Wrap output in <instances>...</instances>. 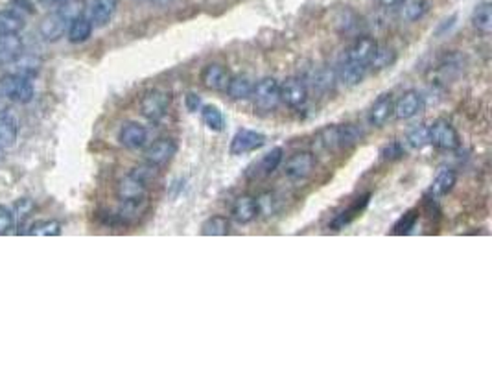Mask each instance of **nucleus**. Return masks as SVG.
<instances>
[{"label": "nucleus", "mask_w": 492, "mask_h": 369, "mask_svg": "<svg viewBox=\"0 0 492 369\" xmlns=\"http://www.w3.org/2000/svg\"><path fill=\"white\" fill-rule=\"evenodd\" d=\"M92 30H95V26H92V22H90L89 17L81 15L70 22L69 30H67V35H69L70 43L80 44V43H85V41H89L90 35H92Z\"/></svg>", "instance_id": "24"}, {"label": "nucleus", "mask_w": 492, "mask_h": 369, "mask_svg": "<svg viewBox=\"0 0 492 369\" xmlns=\"http://www.w3.org/2000/svg\"><path fill=\"white\" fill-rule=\"evenodd\" d=\"M423 109V97L417 91H406L402 97L395 102V113L393 117L397 120H409Z\"/></svg>", "instance_id": "14"}, {"label": "nucleus", "mask_w": 492, "mask_h": 369, "mask_svg": "<svg viewBox=\"0 0 492 369\" xmlns=\"http://www.w3.org/2000/svg\"><path fill=\"white\" fill-rule=\"evenodd\" d=\"M70 22H72V19L58 6V10L44 17V21H42L41 26H39V32H41L44 41L54 43V41H59V39L67 33Z\"/></svg>", "instance_id": "6"}, {"label": "nucleus", "mask_w": 492, "mask_h": 369, "mask_svg": "<svg viewBox=\"0 0 492 369\" xmlns=\"http://www.w3.org/2000/svg\"><path fill=\"white\" fill-rule=\"evenodd\" d=\"M231 231V222H229L227 216H222V214H214L211 218H206L202 225V233L203 236H225L229 235Z\"/></svg>", "instance_id": "27"}, {"label": "nucleus", "mask_w": 492, "mask_h": 369, "mask_svg": "<svg viewBox=\"0 0 492 369\" xmlns=\"http://www.w3.org/2000/svg\"><path fill=\"white\" fill-rule=\"evenodd\" d=\"M61 231H63V227H61V224H59L58 220L48 218V220H38V222H33V224L26 229V235H30V236H59L61 235Z\"/></svg>", "instance_id": "30"}, {"label": "nucleus", "mask_w": 492, "mask_h": 369, "mask_svg": "<svg viewBox=\"0 0 492 369\" xmlns=\"http://www.w3.org/2000/svg\"><path fill=\"white\" fill-rule=\"evenodd\" d=\"M281 102L291 109H301L308 102V89L301 78L290 76L281 83Z\"/></svg>", "instance_id": "8"}, {"label": "nucleus", "mask_w": 492, "mask_h": 369, "mask_svg": "<svg viewBox=\"0 0 492 369\" xmlns=\"http://www.w3.org/2000/svg\"><path fill=\"white\" fill-rule=\"evenodd\" d=\"M32 209H33V204H32V199H19L15 204V207H13V216H15V224H17V220L19 218H26L28 214L32 213Z\"/></svg>", "instance_id": "40"}, {"label": "nucleus", "mask_w": 492, "mask_h": 369, "mask_svg": "<svg viewBox=\"0 0 492 369\" xmlns=\"http://www.w3.org/2000/svg\"><path fill=\"white\" fill-rule=\"evenodd\" d=\"M418 218H420L418 209L408 211L402 218L398 220L397 224L393 225V235H408V233H411L415 229V225H417Z\"/></svg>", "instance_id": "34"}, {"label": "nucleus", "mask_w": 492, "mask_h": 369, "mask_svg": "<svg viewBox=\"0 0 492 369\" xmlns=\"http://www.w3.org/2000/svg\"><path fill=\"white\" fill-rule=\"evenodd\" d=\"M118 140L127 150H140L148 142V129L138 122H126L120 128Z\"/></svg>", "instance_id": "13"}, {"label": "nucleus", "mask_w": 492, "mask_h": 369, "mask_svg": "<svg viewBox=\"0 0 492 369\" xmlns=\"http://www.w3.org/2000/svg\"><path fill=\"white\" fill-rule=\"evenodd\" d=\"M361 129H358L354 124L339 126V148H350L361 139Z\"/></svg>", "instance_id": "36"}, {"label": "nucleus", "mask_w": 492, "mask_h": 369, "mask_svg": "<svg viewBox=\"0 0 492 369\" xmlns=\"http://www.w3.org/2000/svg\"><path fill=\"white\" fill-rule=\"evenodd\" d=\"M404 156H406V150H404L400 140H391V142H387L386 146H382L380 157L384 161H398L402 159Z\"/></svg>", "instance_id": "37"}, {"label": "nucleus", "mask_w": 492, "mask_h": 369, "mask_svg": "<svg viewBox=\"0 0 492 369\" xmlns=\"http://www.w3.org/2000/svg\"><path fill=\"white\" fill-rule=\"evenodd\" d=\"M172 104V95L161 89H149L140 98V113L149 122H161Z\"/></svg>", "instance_id": "2"}, {"label": "nucleus", "mask_w": 492, "mask_h": 369, "mask_svg": "<svg viewBox=\"0 0 492 369\" xmlns=\"http://www.w3.org/2000/svg\"><path fill=\"white\" fill-rule=\"evenodd\" d=\"M472 26L483 35L492 32V6L491 2H479L472 11Z\"/></svg>", "instance_id": "25"}, {"label": "nucleus", "mask_w": 492, "mask_h": 369, "mask_svg": "<svg viewBox=\"0 0 492 369\" xmlns=\"http://www.w3.org/2000/svg\"><path fill=\"white\" fill-rule=\"evenodd\" d=\"M429 145L445 151H454L461 146V137L457 129L448 120H435L429 126Z\"/></svg>", "instance_id": "4"}, {"label": "nucleus", "mask_w": 492, "mask_h": 369, "mask_svg": "<svg viewBox=\"0 0 492 369\" xmlns=\"http://www.w3.org/2000/svg\"><path fill=\"white\" fill-rule=\"evenodd\" d=\"M376 49H378V43H376L372 38H367V35L358 38L354 43L350 44V49L347 50V61L367 65L370 61V58L375 56Z\"/></svg>", "instance_id": "16"}, {"label": "nucleus", "mask_w": 492, "mask_h": 369, "mask_svg": "<svg viewBox=\"0 0 492 369\" xmlns=\"http://www.w3.org/2000/svg\"><path fill=\"white\" fill-rule=\"evenodd\" d=\"M369 198L370 194H363V196H360V198H356L347 209L341 211L339 214H336V218L330 222V227H332L334 231H339L343 229V227H347V225H349L350 222L361 213V211L366 209L367 204H369Z\"/></svg>", "instance_id": "18"}, {"label": "nucleus", "mask_w": 492, "mask_h": 369, "mask_svg": "<svg viewBox=\"0 0 492 369\" xmlns=\"http://www.w3.org/2000/svg\"><path fill=\"white\" fill-rule=\"evenodd\" d=\"M253 87L254 83L249 80L247 76H231V81H229L225 92H227L231 100L245 102V100L253 97Z\"/></svg>", "instance_id": "23"}, {"label": "nucleus", "mask_w": 492, "mask_h": 369, "mask_svg": "<svg viewBox=\"0 0 492 369\" xmlns=\"http://www.w3.org/2000/svg\"><path fill=\"white\" fill-rule=\"evenodd\" d=\"M199 80H202V85L208 91L222 92L227 89L229 81H231V72L225 65L208 63L199 72Z\"/></svg>", "instance_id": "9"}, {"label": "nucleus", "mask_w": 492, "mask_h": 369, "mask_svg": "<svg viewBox=\"0 0 492 369\" xmlns=\"http://www.w3.org/2000/svg\"><path fill=\"white\" fill-rule=\"evenodd\" d=\"M39 2L44 6H58V4H61L63 0H39Z\"/></svg>", "instance_id": "43"}, {"label": "nucleus", "mask_w": 492, "mask_h": 369, "mask_svg": "<svg viewBox=\"0 0 492 369\" xmlns=\"http://www.w3.org/2000/svg\"><path fill=\"white\" fill-rule=\"evenodd\" d=\"M10 65V74H19L24 78H33L41 69V59H38L35 56H26L21 54L15 59L8 61Z\"/></svg>", "instance_id": "20"}, {"label": "nucleus", "mask_w": 492, "mask_h": 369, "mask_svg": "<svg viewBox=\"0 0 492 369\" xmlns=\"http://www.w3.org/2000/svg\"><path fill=\"white\" fill-rule=\"evenodd\" d=\"M202 120L205 124L206 128L211 131H222L225 128V118H223V113L218 109L216 106H203L202 109Z\"/></svg>", "instance_id": "32"}, {"label": "nucleus", "mask_w": 492, "mask_h": 369, "mask_svg": "<svg viewBox=\"0 0 492 369\" xmlns=\"http://www.w3.org/2000/svg\"><path fill=\"white\" fill-rule=\"evenodd\" d=\"M260 213V202L253 196H240L236 198L233 205V218L238 222V224H251Z\"/></svg>", "instance_id": "17"}, {"label": "nucleus", "mask_w": 492, "mask_h": 369, "mask_svg": "<svg viewBox=\"0 0 492 369\" xmlns=\"http://www.w3.org/2000/svg\"><path fill=\"white\" fill-rule=\"evenodd\" d=\"M254 107L260 111H275L281 104V83L275 78H262L253 87Z\"/></svg>", "instance_id": "3"}, {"label": "nucleus", "mask_w": 492, "mask_h": 369, "mask_svg": "<svg viewBox=\"0 0 492 369\" xmlns=\"http://www.w3.org/2000/svg\"><path fill=\"white\" fill-rule=\"evenodd\" d=\"M376 4H380L382 8H397L404 2V0H375Z\"/></svg>", "instance_id": "42"}, {"label": "nucleus", "mask_w": 492, "mask_h": 369, "mask_svg": "<svg viewBox=\"0 0 492 369\" xmlns=\"http://www.w3.org/2000/svg\"><path fill=\"white\" fill-rule=\"evenodd\" d=\"M137 2H144V0H137Z\"/></svg>", "instance_id": "44"}, {"label": "nucleus", "mask_w": 492, "mask_h": 369, "mask_svg": "<svg viewBox=\"0 0 492 369\" xmlns=\"http://www.w3.org/2000/svg\"><path fill=\"white\" fill-rule=\"evenodd\" d=\"M175 154H177V142L174 139H159L146 148L144 159L149 165H155L161 168V166L168 165L170 161L175 157Z\"/></svg>", "instance_id": "11"}, {"label": "nucleus", "mask_w": 492, "mask_h": 369, "mask_svg": "<svg viewBox=\"0 0 492 369\" xmlns=\"http://www.w3.org/2000/svg\"><path fill=\"white\" fill-rule=\"evenodd\" d=\"M185 106H186V109L190 113H197L199 109H202V98L197 97L196 92H188L185 97Z\"/></svg>", "instance_id": "41"}, {"label": "nucleus", "mask_w": 492, "mask_h": 369, "mask_svg": "<svg viewBox=\"0 0 492 369\" xmlns=\"http://www.w3.org/2000/svg\"><path fill=\"white\" fill-rule=\"evenodd\" d=\"M15 225L17 224H15V216H13V211L8 209L6 205H0V235L10 233Z\"/></svg>", "instance_id": "39"}, {"label": "nucleus", "mask_w": 492, "mask_h": 369, "mask_svg": "<svg viewBox=\"0 0 492 369\" xmlns=\"http://www.w3.org/2000/svg\"><path fill=\"white\" fill-rule=\"evenodd\" d=\"M0 91L13 104H30L35 97V87H33L32 78L10 74V72L0 80Z\"/></svg>", "instance_id": "1"}, {"label": "nucleus", "mask_w": 492, "mask_h": 369, "mask_svg": "<svg viewBox=\"0 0 492 369\" xmlns=\"http://www.w3.org/2000/svg\"><path fill=\"white\" fill-rule=\"evenodd\" d=\"M146 194H148V185L131 174L124 176L117 185V198L122 204L138 205L146 199Z\"/></svg>", "instance_id": "7"}, {"label": "nucleus", "mask_w": 492, "mask_h": 369, "mask_svg": "<svg viewBox=\"0 0 492 369\" xmlns=\"http://www.w3.org/2000/svg\"><path fill=\"white\" fill-rule=\"evenodd\" d=\"M265 145V137L254 129H238L234 133L233 140H231V154L233 156H244V154H251V151L259 150Z\"/></svg>", "instance_id": "10"}, {"label": "nucleus", "mask_w": 492, "mask_h": 369, "mask_svg": "<svg viewBox=\"0 0 492 369\" xmlns=\"http://www.w3.org/2000/svg\"><path fill=\"white\" fill-rule=\"evenodd\" d=\"M24 17L17 10H0V33H21Z\"/></svg>", "instance_id": "28"}, {"label": "nucleus", "mask_w": 492, "mask_h": 369, "mask_svg": "<svg viewBox=\"0 0 492 369\" xmlns=\"http://www.w3.org/2000/svg\"><path fill=\"white\" fill-rule=\"evenodd\" d=\"M117 8L118 0H92L89 8V19L92 22V26H107L117 13Z\"/></svg>", "instance_id": "15"}, {"label": "nucleus", "mask_w": 492, "mask_h": 369, "mask_svg": "<svg viewBox=\"0 0 492 369\" xmlns=\"http://www.w3.org/2000/svg\"><path fill=\"white\" fill-rule=\"evenodd\" d=\"M395 61H397V52L395 50L389 49V47H378L375 56L367 63V69L378 72V70L389 69L391 65H395Z\"/></svg>", "instance_id": "29"}, {"label": "nucleus", "mask_w": 492, "mask_h": 369, "mask_svg": "<svg viewBox=\"0 0 492 369\" xmlns=\"http://www.w3.org/2000/svg\"><path fill=\"white\" fill-rule=\"evenodd\" d=\"M313 168H315V156L312 151H295L284 163V176L293 181H301L312 174Z\"/></svg>", "instance_id": "5"}, {"label": "nucleus", "mask_w": 492, "mask_h": 369, "mask_svg": "<svg viewBox=\"0 0 492 369\" xmlns=\"http://www.w3.org/2000/svg\"><path fill=\"white\" fill-rule=\"evenodd\" d=\"M393 113H395V98L391 92H386L380 98H376L375 104L370 106L367 122L372 128H384L389 122V118L393 117Z\"/></svg>", "instance_id": "12"}, {"label": "nucleus", "mask_w": 492, "mask_h": 369, "mask_svg": "<svg viewBox=\"0 0 492 369\" xmlns=\"http://www.w3.org/2000/svg\"><path fill=\"white\" fill-rule=\"evenodd\" d=\"M131 176L138 177L140 181H144L146 185H148L149 181H154V179H157V176H159V166L155 165H149V163H146V165H140V166H135L131 172H129Z\"/></svg>", "instance_id": "38"}, {"label": "nucleus", "mask_w": 492, "mask_h": 369, "mask_svg": "<svg viewBox=\"0 0 492 369\" xmlns=\"http://www.w3.org/2000/svg\"><path fill=\"white\" fill-rule=\"evenodd\" d=\"M400 6H404L402 15L411 22L420 21L428 13V2L426 0H404Z\"/></svg>", "instance_id": "33"}, {"label": "nucleus", "mask_w": 492, "mask_h": 369, "mask_svg": "<svg viewBox=\"0 0 492 369\" xmlns=\"http://www.w3.org/2000/svg\"><path fill=\"white\" fill-rule=\"evenodd\" d=\"M24 52V41L19 33H0V61H11Z\"/></svg>", "instance_id": "21"}, {"label": "nucleus", "mask_w": 492, "mask_h": 369, "mask_svg": "<svg viewBox=\"0 0 492 369\" xmlns=\"http://www.w3.org/2000/svg\"><path fill=\"white\" fill-rule=\"evenodd\" d=\"M282 157H284L282 148H273V150H270L265 156L260 157L259 163H254L253 165V176L254 177L271 176V174L281 166Z\"/></svg>", "instance_id": "19"}, {"label": "nucleus", "mask_w": 492, "mask_h": 369, "mask_svg": "<svg viewBox=\"0 0 492 369\" xmlns=\"http://www.w3.org/2000/svg\"><path fill=\"white\" fill-rule=\"evenodd\" d=\"M17 140V124L10 115L0 117V150L11 148Z\"/></svg>", "instance_id": "31"}, {"label": "nucleus", "mask_w": 492, "mask_h": 369, "mask_svg": "<svg viewBox=\"0 0 492 369\" xmlns=\"http://www.w3.org/2000/svg\"><path fill=\"white\" fill-rule=\"evenodd\" d=\"M455 183H457V174H455L452 168H443V170L435 176L434 183H432V187H429V194H432L434 198H441V196L450 192Z\"/></svg>", "instance_id": "26"}, {"label": "nucleus", "mask_w": 492, "mask_h": 369, "mask_svg": "<svg viewBox=\"0 0 492 369\" xmlns=\"http://www.w3.org/2000/svg\"><path fill=\"white\" fill-rule=\"evenodd\" d=\"M408 145L415 150H423L424 146L429 145V126L426 124H420V126H415L408 133Z\"/></svg>", "instance_id": "35"}, {"label": "nucleus", "mask_w": 492, "mask_h": 369, "mask_svg": "<svg viewBox=\"0 0 492 369\" xmlns=\"http://www.w3.org/2000/svg\"><path fill=\"white\" fill-rule=\"evenodd\" d=\"M367 65L352 63V61H345L338 70V78L341 83H345L347 87L360 85L361 81L366 80L367 76Z\"/></svg>", "instance_id": "22"}]
</instances>
